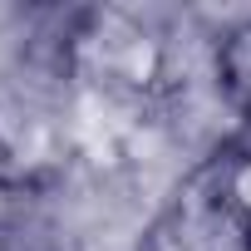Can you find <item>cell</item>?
I'll use <instances>...</instances> for the list:
<instances>
[{
	"instance_id": "cell-5",
	"label": "cell",
	"mask_w": 251,
	"mask_h": 251,
	"mask_svg": "<svg viewBox=\"0 0 251 251\" xmlns=\"http://www.w3.org/2000/svg\"><path fill=\"white\" fill-rule=\"evenodd\" d=\"M0 251H50V246H45V236H40L25 217L0 212Z\"/></svg>"
},
{
	"instance_id": "cell-3",
	"label": "cell",
	"mask_w": 251,
	"mask_h": 251,
	"mask_svg": "<svg viewBox=\"0 0 251 251\" xmlns=\"http://www.w3.org/2000/svg\"><path fill=\"white\" fill-rule=\"evenodd\" d=\"M79 163V123L54 74L0 84V197L25 202L64 187Z\"/></svg>"
},
{
	"instance_id": "cell-4",
	"label": "cell",
	"mask_w": 251,
	"mask_h": 251,
	"mask_svg": "<svg viewBox=\"0 0 251 251\" xmlns=\"http://www.w3.org/2000/svg\"><path fill=\"white\" fill-rule=\"evenodd\" d=\"M212 84L226 113L236 118V128L251 133V15L231 20L212 40Z\"/></svg>"
},
{
	"instance_id": "cell-2",
	"label": "cell",
	"mask_w": 251,
	"mask_h": 251,
	"mask_svg": "<svg viewBox=\"0 0 251 251\" xmlns=\"http://www.w3.org/2000/svg\"><path fill=\"white\" fill-rule=\"evenodd\" d=\"M143 251H251V133L231 128L168 187Z\"/></svg>"
},
{
	"instance_id": "cell-1",
	"label": "cell",
	"mask_w": 251,
	"mask_h": 251,
	"mask_svg": "<svg viewBox=\"0 0 251 251\" xmlns=\"http://www.w3.org/2000/svg\"><path fill=\"white\" fill-rule=\"evenodd\" d=\"M45 74L64 84L74 103L108 113H163L187 94V54L168 20L128 5L69 10L45 50Z\"/></svg>"
}]
</instances>
